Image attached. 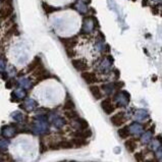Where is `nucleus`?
<instances>
[{
    "label": "nucleus",
    "instance_id": "obj_21",
    "mask_svg": "<svg viewBox=\"0 0 162 162\" xmlns=\"http://www.w3.org/2000/svg\"><path fill=\"white\" fill-rule=\"evenodd\" d=\"M8 144H9V142H8L7 140H5V139H1V140H0V150H1V151H5V150H7Z\"/></svg>",
    "mask_w": 162,
    "mask_h": 162
},
{
    "label": "nucleus",
    "instance_id": "obj_17",
    "mask_svg": "<svg viewBox=\"0 0 162 162\" xmlns=\"http://www.w3.org/2000/svg\"><path fill=\"white\" fill-rule=\"evenodd\" d=\"M64 109H65V110H72V109H74V101H72L71 98H68L65 101V103H64Z\"/></svg>",
    "mask_w": 162,
    "mask_h": 162
},
{
    "label": "nucleus",
    "instance_id": "obj_18",
    "mask_svg": "<svg viewBox=\"0 0 162 162\" xmlns=\"http://www.w3.org/2000/svg\"><path fill=\"white\" fill-rule=\"evenodd\" d=\"M12 117L18 122H21V121H23V114L19 112V111H15V112L12 114Z\"/></svg>",
    "mask_w": 162,
    "mask_h": 162
},
{
    "label": "nucleus",
    "instance_id": "obj_14",
    "mask_svg": "<svg viewBox=\"0 0 162 162\" xmlns=\"http://www.w3.org/2000/svg\"><path fill=\"white\" fill-rule=\"evenodd\" d=\"M72 144H74V147H75V148H81V147L85 146V145L87 144V142L85 141V139L75 138L72 140Z\"/></svg>",
    "mask_w": 162,
    "mask_h": 162
},
{
    "label": "nucleus",
    "instance_id": "obj_22",
    "mask_svg": "<svg viewBox=\"0 0 162 162\" xmlns=\"http://www.w3.org/2000/svg\"><path fill=\"white\" fill-rule=\"evenodd\" d=\"M78 122H79V125H80L81 130H86V128H88V127H89L88 122L86 121L85 119L79 118V119H78Z\"/></svg>",
    "mask_w": 162,
    "mask_h": 162
},
{
    "label": "nucleus",
    "instance_id": "obj_26",
    "mask_svg": "<svg viewBox=\"0 0 162 162\" xmlns=\"http://www.w3.org/2000/svg\"><path fill=\"white\" fill-rule=\"evenodd\" d=\"M5 68H6V64H5V61L3 59H0V71L3 72L5 71Z\"/></svg>",
    "mask_w": 162,
    "mask_h": 162
},
{
    "label": "nucleus",
    "instance_id": "obj_19",
    "mask_svg": "<svg viewBox=\"0 0 162 162\" xmlns=\"http://www.w3.org/2000/svg\"><path fill=\"white\" fill-rule=\"evenodd\" d=\"M65 116L68 117L69 119H74V118H78V113L72 110H66L65 111Z\"/></svg>",
    "mask_w": 162,
    "mask_h": 162
},
{
    "label": "nucleus",
    "instance_id": "obj_6",
    "mask_svg": "<svg viewBox=\"0 0 162 162\" xmlns=\"http://www.w3.org/2000/svg\"><path fill=\"white\" fill-rule=\"evenodd\" d=\"M1 134H2V136H3L4 138L10 139V138H12V137L15 136L16 130L13 127H12V125H5V127H2Z\"/></svg>",
    "mask_w": 162,
    "mask_h": 162
},
{
    "label": "nucleus",
    "instance_id": "obj_2",
    "mask_svg": "<svg viewBox=\"0 0 162 162\" xmlns=\"http://www.w3.org/2000/svg\"><path fill=\"white\" fill-rule=\"evenodd\" d=\"M110 121L112 122L113 125H115V127H121V125H122L125 122L127 118H125L124 112H118V113H116L111 116Z\"/></svg>",
    "mask_w": 162,
    "mask_h": 162
},
{
    "label": "nucleus",
    "instance_id": "obj_25",
    "mask_svg": "<svg viewBox=\"0 0 162 162\" xmlns=\"http://www.w3.org/2000/svg\"><path fill=\"white\" fill-rule=\"evenodd\" d=\"M135 159L138 162H142V161H143V159H144L143 153H136V154H135Z\"/></svg>",
    "mask_w": 162,
    "mask_h": 162
},
{
    "label": "nucleus",
    "instance_id": "obj_12",
    "mask_svg": "<svg viewBox=\"0 0 162 162\" xmlns=\"http://www.w3.org/2000/svg\"><path fill=\"white\" fill-rule=\"evenodd\" d=\"M18 84L24 89H30L31 86H32L31 81L29 79H27V78H21V79L18 81Z\"/></svg>",
    "mask_w": 162,
    "mask_h": 162
},
{
    "label": "nucleus",
    "instance_id": "obj_9",
    "mask_svg": "<svg viewBox=\"0 0 162 162\" xmlns=\"http://www.w3.org/2000/svg\"><path fill=\"white\" fill-rule=\"evenodd\" d=\"M90 92L93 95V97L96 100H99L102 98V92H101V89H100L99 86L97 85H90Z\"/></svg>",
    "mask_w": 162,
    "mask_h": 162
},
{
    "label": "nucleus",
    "instance_id": "obj_20",
    "mask_svg": "<svg viewBox=\"0 0 162 162\" xmlns=\"http://www.w3.org/2000/svg\"><path fill=\"white\" fill-rule=\"evenodd\" d=\"M10 12H12V7H5V8H3V9L1 10V12H0V15L2 16V18H7L8 15H10Z\"/></svg>",
    "mask_w": 162,
    "mask_h": 162
},
{
    "label": "nucleus",
    "instance_id": "obj_7",
    "mask_svg": "<svg viewBox=\"0 0 162 162\" xmlns=\"http://www.w3.org/2000/svg\"><path fill=\"white\" fill-rule=\"evenodd\" d=\"M61 43L63 44L65 49H72L75 44H77V37H71V38H60Z\"/></svg>",
    "mask_w": 162,
    "mask_h": 162
},
{
    "label": "nucleus",
    "instance_id": "obj_24",
    "mask_svg": "<svg viewBox=\"0 0 162 162\" xmlns=\"http://www.w3.org/2000/svg\"><path fill=\"white\" fill-rule=\"evenodd\" d=\"M53 124H54L55 127H62L64 122L62 121V118H56V119H54V121H53Z\"/></svg>",
    "mask_w": 162,
    "mask_h": 162
},
{
    "label": "nucleus",
    "instance_id": "obj_8",
    "mask_svg": "<svg viewBox=\"0 0 162 162\" xmlns=\"http://www.w3.org/2000/svg\"><path fill=\"white\" fill-rule=\"evenodd\" d=\"M36 106H37V102H36L35 100L27 99L26 101L24 102V104L21 105V107L24 108L25 110H27V111H29V112H30V111H32V110L35 109Z\"/></svg>",
    "mask_w": 162,
    "mask_h": 162
},
{
    "label": "nucleus",
    "instance_id": "obj_30",
    "mask_svg": "<svg viewBox=\"0 0 162 162\" xmlns=\"http://www.w3.org/2000/svg\"><path fill=\"white\" fill-rule=\"evenodd\" d=\"M72 162H74V161H72Z\"/></svg>",
    "mask_w": 162,
    "mask_h": 162
},
{
    "label": "nucleus",
    "instance_id": "obj_27",
    "mask_svg": "<svg viewBox=\"0 0 162 162\" xmlns=\"http://www.w3.org/2000/svg\"><path fill=\"white\" fill-rule=\"evenodd\" d=\"M8 72H9L10 74H15L16 71H15V68H10V71H8Z\"/></svg>",
    "mask_w": 162,
    "mask_h": 162
},
{
    "label": "nucleus",
    "instance_id": "obj_23",
    "mask_svg": "<svg viewBox=\"0 0 162 162\" xmlns=\"http://www.w3.org/2000/svg\"><path fill=\"white\" fill-rule=\"evenodd\" d=\"M39 64H40V58H39V57H36V58H35V60L30 64L29 68H30V69H35V68H38Z\"/></svg>",
    "mask_w": 162,
    "mask_h": 162
},
{
    "label": "nucleus",
    "instance_id": "obj_16",
    "mask_svg": "<svg viewBox=\"0 0 162 162\" xmlns=\"http://www.w3.org/2000/svg\"><path fill=\"white\" fill-rule=\"evenodd\" d=\"M58 148H62V149H71V148H74V144H72V142L62 141V142H60V143H58Z\"/></svg>",
    "mask_w": 162,
    "mask_h": 162
},
{
    "label": "nucleus",
    "instance_id": "obj_28",
    "mask_svg": "<svg viewBox=\"0 0 162 162\" xmlns=\"http://www.w3.org/2000/svg\"><path fill=\"white\" fill-rule=\"evenodd\" d=\"M146 162H157V161H155V160H150V161H146Z\"/></svg>",
    "mask_w": 162,
    "mask_h": 162
},
{
    "label": "nucleus",
    "instance_id": "obj_5",
    "mask_svg": "<svg viewBox=\"0 0 162 162\" xmlns=\"http://www.w3.org/2000/svg\"><path fill=\"white\" fill-rule=\"evenodd\" d=\"M47 127H48V125L46 122L43 119H40V121H36L33 125V131L35 134H43L47 131Z\"/></svg>",
    "mask_w": 162,
    "mask_h": 162
},
{
    "label": "nucleus",
    "instance_id": "obj_29",
    "mask_svg": "<svg viewBox=\"0 0 162 162\" xmlns=\"http://www.w3.org/2000/svg\"><path fill=\"white\" fill-rule=\"evenodd\" d=\"M0 3H1V0H0Z\"/></svg>",
    "mask_w": 162,
    "mask_h": 162
},
{
    "label": "nucleus",
    "instance_id": "obj_11",
    "mask_svg": "<svg viewBox=\"0 0 162 162\" xmlns=\"http://www.w3.org/2000/svg\"><path fill=\"white\" fill-rule=\"evenodd\" d=\"M124 146H125V149H127L128 152H134L137 148V143H136L135 140L130 139V140H127V141H125Z\"/></svg>",
    "mask_w": 162,
    "mask_h": 162
},
{
    "label": "nucleus",
    "instance_id": "obj_10",
    "mask_svg": "<svg viewBox=\"0 0 162 162\" xmlns=\"http://www.w3.org/2000/svg\"><path fill=\"white\" fill-rule=\"evenodd\" d=\"M92 136V132L89 130H81L79 132H75L74 133V137H77V138H82V139H87L89 137Z\"/></svg>",
    "mask_w": 162,
    "mask_h": 162
},
{
    "label": "nucleus",
    "instance_id": "obj_1",
    "mask_svg": "<svg viewBox=\"0 0 162 162\" xmlns=\"http://www.w3.org/2000/svg\"><path fill=\"white\" fill-rule=\"evenodd\" d=\"M71 64L78 71L83 72L88 69V63L85 59H72Z\"/></svg>",
    "mask_w": 162,
    "mask_h": 162
},
{
    "label": "nucleus",
    "instance_id": "obj_15",
    "mask_svg": "<svg viewBox=\"0 0 162 162\" xmlns=\"http://www.w3.org/2000/svg\"><path fill=\"white\" fill-rule=\"evenodd\" d=\"M13 96H15V98L18 99H23L26 97V91L24 89H16V90L13 92Z\"/></svg>",
    "mask_w": 162,
    "mask_h": 162
},
{
    "label": "nucleus",
    "instance_id": "obj_3",
    "mask_svg": "<svg viewBox=\"0 0 162 162\" xmlns=\"http://www.w3.org/2000/svg\"><path fill=\"white\" fill-rule=\"evenodd\" d=\"M81 77H82V79L85 81L88 85H93L94 83L97 82L96 74H95L94 72H92V71H83L82 74H81Z\"/></svg>",
    "mask_w": 162,
    "mask_h": 162
},
{
    "label": "nucleus",
    "instance_id": "obj_4",
    "mask_svg": "<svg viewBox=\"0 0 162 162\" xmlns=\"http://www.w3.org/2000/svg\"><path fill=\"white\" fill-rule=\"evenodd\" d=\"M101 107L106 114H111L115 110V106L112 104L110 98H106L101 102Z\"/></svg>",
    "mask_w": 162,
    "mask_h": 162
},
{
    "label": "nucleus",
    "instance_id": "obj_13",
    "mask_svg": "<svg viewBox=\"0 0 162 162\" xmlns=\"http://www.w3.org/2000/svg\"><path fill=\"white\" fill-rule=\"evenodd\" d=\"M130 128L128 127H121L118 130V135L121 137V139H127L128 136H130Z\"/></svg>",
    "mask_w": 162,
    "mask_h": 162
}]
</instances>
